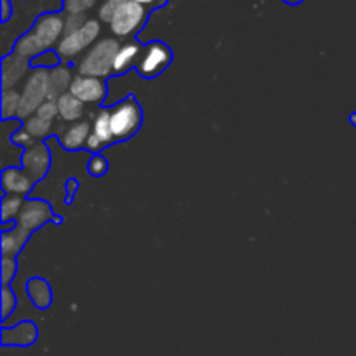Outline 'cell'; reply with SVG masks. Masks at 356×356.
I'll return each mask as SVG.
<instances>
[{"label": "cell", "instance_id": "9", "mask_svg": "<svg viewBox=\"0 0 356 356\" xmlns=\"http://www.w3.org/2000/svg\"><path fill=\"white\" fill-rule=\"evenodd\" d=\"M51 152H49L47 145L37 143L31 148L23 149L19 165L35 183H38V181L47 176L49 169H51Z\"/></svg>", "mask_w": 356, "mask_h": 356}, {"label": "cell", "instance_id": "27", "mask_svg": "<svg viewBox=\"0 0 356 356\" xmlns=\"http://www.w3.org/2000/svg\"><path fill=\"white\" fill-rule=\"evenodd\" d=\"M10 143L16 146H19V148L28 149V148H31V146L37 145V139H35L31 134H28L23 127H19V129H16V131H13V134H10Z\"/></svg>", "mask_w": 356, "mask_h": 356}, {"label": "cell", "instance_id": "25", "mask_svg": "<svg viewBox=\"0 0 356 356\" xmlns=\"http://www.w3.org/2000/svg\"><path fill=\"white\" fill-rule=\"evenodd\" d=\"M0 302H2L0 305L2 306V322H6L17 306V299L14 296V292L9 289V285H2V298H0Z\"/></svg>", "mask_w": 356, "mask_h": 356}, {"label": "cell", "instance_id": "18", "mask_svg": "<svg viewBox=\"0 0 356 356\" xmlns=\"http://www.w3.org/2000/svg\"><path fill=\"white\" fill-rule=\"evenodd\" d=\"M26 292L30 296L31 302L35 305V308L38 309H47L52 302V291L49 287L47 282L44 278H31L26 282Z\"/></svg>", "mask_w": 356, "mask_h": 356}, {"label": "cell", "instance_id": "29", "mask_svg": "<svg viewBox=\"0 0 356 356\" xmlns=\"http://www.w3.org/2000/svg\"><path fill=\"white\" fill-rule=\"evenodd\" d=\"M37 117L44 118V120L52 122L56 117H59V110H58V101L56 99H47L40 108L37 110Z\"/></svg>", "mask_w": 356, "mask_h": 356}, {"label": "cell", "instance_id": "13", "mask_svg": "<svg viewBox=\"0 0 356 356\" xmlns=\"http://www.w3.org/2000/svg\"><path fill=\"white\" fill-rule=\"evenodd\" d=\"M38 329L33 322H19L13 329H2V346H16V348H28L37 343Z\"/></svg>", "mask_w": 356, "mask_h": 356}, {"label": "cell", "instance_id": "16", "mask_svg": "<svg viewBox=\"0 0 356 356\" xmlns=\"http://www.w3.org/2000/svg\"><path fill=\"white\" fill-rule=\"evenodd\" d=\"M73 79L75 76H72V70L66 65L49 70V99H58L63 94L70 92Z\"/></svg>", "mask_w": 356, "mask_h": 356}, {"label": "cell", "instance_id": "8", "mask_svg": "<svg viewBox=\"0 0 356 356\" xmlns=\"http://www.w3.org/2000/svg\"><path fill=\"white\" fill-rule=\"evenodd\" d=\"M49 221L59 222V218H54L51 205H49L47 202L26 200L24 202L23 209H21V214L19 218H17L16 226L19 229H23L24 233H28V235H31L35 229L47 225Z\"/></svg>", "mask_w": 356, "mask_h": 356}, {"label": "cell", "instance_id": "11", "mask_svg": "<svg viewBox=\"0 0 356 356\" xmlns=\"http://www.w3.org/2000/svg\"><path fill=\"white\" fill-rule=\"evenodd\" d=\"M31 70L30 59L23 58L17 52L10 51L2 58V90L16 89L17 83L28 75Z\"/></svg>", "mask_w": 356, "mask_h": 356}, {"label": "cell", "instance_id": "20", "mask_svg": "<svg viewBox=\"0 0 356 356\" xmlns=\"http://www.w3.org/2000/svg\"><path fill=\"white\" fill-rule=\"evenodd\" d=\"M24 202H26L24 200V197H17V195H3L2 204H0V222H2V226L17 221Z\"/></svg>", "mask_w": 356, "mask_h": 356}, {"label": "cell", "instance_id": "21", "mask_svg": "<svg viewBox=\"0 0 356 356\" xmlns=\"http://www.w3.org/2000/svg\"><path fill=\"white\" fill-rule=\"evenodd\" d=\"M92 132L104 143V145H110L113 143V134H111V113L110 110L103 108L99 110V113L94 117L92 122Z\"/></svg>", "mask_w": 356, "mask_h": 356}, {"label": "cell", "instance_id": "26", "mask_svg": "<svg viewBox=\"0 0 356 356\" xmlns=\"http://www.w3.org/2000/svg\"><path fill=\"white\" fill-rule=\"evenodd\" d=\"M99 0H63V10L66 14H83L92 9Z\"/></svg>", "mask_w": 356, "mask_h": 356}, {"label": "cell", "instance_id": "34", "mask_svg": "<svg viewBox=\"0 0 356 356\" xmlns=\"http://www.w3.org/2000/svg\"><path fill=\"white\" fill-rule=\"evenodd\" d=\"M136 2L141 3L143 7H146V9L152 13V10L160 9V7L167 6V2H169V0H136Z\"/></svg>", "mask_w": 356, "mask_h": 356}, {"label": "cell", "instance_id": "14", "mask_svg": "<svg viewBox=\"0 0 356 356\" xmlns=\"http://www.w3.org/2000/svg\"><path fill=\"white\" fill-rule=\"evenodd\" d=\"M92 134V125L89 122H76L66 127L59 136V143L68 152H79L83 146H87V139Z\"/></svg>", "mask_w": 356, "mask_h": 356}, {"label": "cell", "instance_id": "7", "mask_svg": "<svg viewBox=\"0 0 356 356\" xmlns=\"http://www.w3.org/2000/svg\"><path fill=\"white\" fill-rule=\"evenodd\" d=\"M170 63H172V51L169 45L160 40H153L143 47L141 58L136 65V72L143 79H155L169 68Z\"/></svg>", "mask_w": 356, "mask_h": 356}, {"label": "cell", "instance_id": "19", "mask_svg": "<svg viewBox=\"0 0 356 356\" xmlns=\"http://www.w3.org/2000/svg\"><path fill=\"white\" fill-rule=\"evenodd\" d=\"M28 233H24L23 229L16 228L7 229V232H2V236H0V249H2V256L6 257H16L17 254L21 252V249L24 247L28 240Z\"/></svg>", "mask_w": 356, "mask_h": 356}, {"label": "cell", "instance_id": "1", "mask_svg": "<svg viewBox=\"0 0 356 356\" xmlns=\"http://www.w3.org/2000/svg\"><path fill=\"white\" fill-rule=\"evenodd\" d=\"M65 35V16L58 10L38 14L31 28L16 38L13 51L26 59H33L44 52L58 47Z\"/></svg>", "mask_w": 356, "mask_h": 356}, {"label": "cell", "instance_id": "31", "mask_svg": "<svg viewBox=\"0 0 356 356\" xmlns=\"http://www.w3.org/2000/svg\"><path fill=\"white\" fill-rule=\"evenodd\" d=\"M87 169H89V174L94 177H101L106 174L108 170V162L104 156L101 155H94L92 159L89 160V165H87Z\"/></svg>", "mask_w": 356, "mask_h": 356}, {"label": "cell", "instance_id": "28", "mask_svg": "<svg viewBox=\"0 0 356 356\" xmlns=\"http://www.w3.org/2000/svg\"><path fill=\"white\" fill-rule=\"evenodd\" d=\"M17 263L16 257H6L2 256V263H0V273H2V285H9V282L16 277Z\"/></svg>", "mask_w": 356, "mask_h": 356}, {"label": "cell", "instance_id": "4", "mask_svg": "<svg viewBox=\"0 0 356 356\" xmlns=\"http://www.w3.org/2000/svg\"><path fill=\"white\" fill-rule=\"evenodd\" d=\"M113 141H127L143 124V110L134 97H125L110 108Z\"/></svg>", "mask_w": 356, "mask_h": 356}, {"label": "cell", "instance_id": "38", "mask_svg": "<svg viewBox=\"0 0 356 356\" xmlns=\"http://www.w3.org/2000/svg\"><path fill=\"white\" fill-rule=\"evenodd\" d=\"M350 122H351V124H353L355 127H356V111H355V113L351 115V117H350Z\"/></svg>", "mask_w": 356, "mask_h": 356}, {"label": "cell", "instance_id": "15", "mask_svg": "<svg viewBox=\"0 0 356 356\" xmlns=\"http://www.w3.org/2000/svg\"><path fill=\"white\" fill-rule=\"evenodd\" d=\"M143 45L136 40H129L125 44L120 45L117 56H115L113 63V73L115 75H122V73H127L131 68H136L139 58H141Z\"/></svg>", "mask_w": 356, "mask_h": 356}, {"label": "cell", "instance_id": "22", "mask_svg": "<svg viewBox=\"0 0 356 356\" xmlns=\"http://www.w3.org/2000/svg\"><path fill=\"white\" fill-rule=\"evenodd\" d=\"M21 110V90L9 89L2 90V120L9 122L10 118H17Z\"/></svg>", "mask_w": 356, "mask_h": 356}, {"label": "cell", "instance_id": "6", "mask_svg": "<svg viewBox=\"0 0 356 356\" xmlns=\"http://www.w3.org/2000/svg\"><path fill=\"white\" fill-rule=\"evenodd\" d=\"M101 33V24L96 19H87L82 28H79L73 33L65 35L61 42L58 44L56 51L61 56L63 61H73L79 58L82 52H87L94 44H96L97 37Z\"/></svg>", "mask_w": 356, "mask_h": 356}, {"label": "cell", "instance_id": "3", "mask_svg": "<svg viewBox=\"0 0 356 356\" xmlns=\"http://www.w3.org/2000/svg\"><path fill=\"white\" fill-rule=\"evenodd\" d=\"M149 10L136 0H124L115 10L110 21V31L117 38H131L145 28Z\"/></svg>", "mask_w": 356, "mask_h": 356}, {"label": "cell", "instance_id": "2", "mask_svg": "<svg viewBox=\"0 0 356 356\" xmlns=\"http://www.w3.org/2000/svg\"><path fill=\"white\" fill-rule=\"evenodd\" d=\"M118 49H120V44H118L117 38L97 40L76 65L79 75L96 76V79H104V76L111 75Z\"/></svg>", "mask_w": 356, "mask_h": 356}, {"label": "cell", "instance_id": "30", "mask_svg": "<svg viewBox=\"0 0 356 356\" xmlns=\"http://www.w3.org/2000/svg\"><path fill=\"white\" fill-rule=\"evenodd\" d=\"M87 17L86 14H66L65 16V35H70L73 33V31H76L79 28H82L83 24H86ZM63 35V37H65Z\"/></svg>", "mask_w": 356, "mask_h": 356}, {"label": "cell", "instance_id": "12", "mask_svg": "<svg viewBox=\"0 0 356 356\" xmlns=\"http://www.w3.org/2000/svg\"><path fill=\"white\" fill-rule=\"evenodd\" d=\"M0 184H2L3 195L26 197L33 190L35 181L21 167H6L0 176Z\"/></svg>", "mask_w": 356, "mask_h": 356}, {"label": "cell", "instance_id": "37", "mask_svg": "<svg viewBox=\"0 0 356 356\" xmlns=\"http://www.w3.org/2000/svg\"><path fill=\"white\" fill-rule=\"evenodd\" d=\"M282 2H285L287 6H299V3L305 2V0H282Z\"/></svg>", "mask_w": 356, "mask_h": 356}, {"label": "cell", "instance_id": "23", "mask_svg": "<svg viewBox=\"0 0 356 356\" xmlns=\"http://www.w3.org/2000/svg\"><path fill=\"white\" fill-rule=\"evenodd\" d=\"M23 129L28 134L33 136L35 139H44L52 132V122H47L44 120V118L33 115V117H30L28 120L23 122Z\"/></svg>", "mask_w": 356, "mask_h": 356}, {"label": "cell", "instance_id": "35", "mask_svg": "<svg viewBox=\"0 0 356 356\" xmlns=\"http://www.w3.org/2000/svg\"><path fill=\"white\" fill-rule=\"evenodd\" d=\"M14 13V7L10 0H2V24H7V21L10 19Z\"/></svg>", "mask_w": 356, "mask_h": 356}, {"label": "cell", "instance_id": "33", "mask_svg": "<svg viewBox=\"0 0 356 356\" xmlns=\"http://www.w3.org/2000/svg\"><path fill=\"white\" fill-rule=\"evenodd\" d=\"M103 146H106V145H104V143L101 141V139L97 138V136L92 132V134L89 136V139H87V146H86V148L89 149V152H94L97 155V152H99V149L103 148Z\"/></svg>", "mask_w": 356, "mask_h": 356}, {"label": "cell", "instance_id": "36", "mask_svg": "<svg viewBox=\"0 0 356 356\" xmlns=\"http://www.w3.org/2000/svg\"><path fill=\"white\" fill-rule=\"evenodd\" d=\"M76 188H79V183L75 179L66 181V202H72L73 197L76 193Z\"/></svg>", "mask_w": 356, "mask_h": 356}, {"label": "cell", "instance_id": "32", "mask_svg": "<svg viewBox=\"0 0 356 356\" xmlns=\"http://www.w3.org/2000/svg\"><path fill=\"white\" fill-rule=\"evenodd\" d=\"M122 2H124V0H104L99 7V13H97L99 14V19L103 21V23L110 24L111 16H113V13L118 9V6H120Z\"/></svg>", "mask_w": 356, "mask_h": 356}, {"label": "cell", "instance_id": "17", "mask_svg": "<svg viewBox=\"0 0 356 356\" xmlns=\"http://www.w3.org/2000/svg\"><path fill=\"white\" fill-rule=\"evenodd\" d=\"M58 110H59V118L63 122H70V124H76L80 122V118L83 117V103L79 97L73 96L72 92L63 94L61 97H58Z\"/></svg>", "mask_w": 356, "mask_h": 356}, {"label": "cell", "instance_id": "5", "mask_svg": "<svg viewBox=\"0 0 356 356\" xmlns=\"http://www.w3.org/2000/svg\"><path fill=\"white\" fill-rule=\"evenodd\" d=\"M49 99V70H31L21 89V110L17 118L28 120Z\"/></svg>", "mask_w": 356, "mask_h": 356}, {"label": "cell", "instance_id": "24", "mask_svg": "<svg viewBox=\"0 0 356 356\" xmlns=\"http://www.w3.org/2000/svg\"><path fill=\"white\" fill-rule=\"evenodd\" d=\"M61 56L58 54V51H47L44 54L37 56V58L31 59V70H37V68H44V70H52V68H58L61 65Z\"/></svg>", "mask_w": 356, "mask_h": 356}, {"label": "cell", "instance_id": "10", "mask_svg": "<svg viewBox=\"0 0 356 356\" xmlns=\"http://www.w3.org/2000/svg\"><path fill=\"white\" fill-rule=\"evenodd\" d=\"M106 83L103 79H96V76H86L76 75L73 79L70 92L75 97H79L83 104H97L103 103L106 97Z\"/></svg>", "mask_w": 356, "mask_h": 356}]
</instances>
